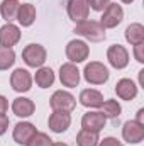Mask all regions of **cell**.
Wrapping results in <instances>:
<instances>
[{
    "instance_id": "cell-5",
    "label": "cell",
    "mask_w": 144,
    "mask_h": 146,
    "mask_svg": "<svg viewBox=\"0 0 144 146\" xmlns=\"http://www.w3.org/2000/svg\"><path fill=\"white\" fill-rule=\"evenodd\" d=\"M90 54V48L81 39H71L66 44V58L70 63H83Z\"/></svg>"
},
{
    "instance_id": "cell-22",
    "label": "cell",
    "mask_w": 144,
    "mask_h": 146,
    "mask_svg": "<svg viewBox=\"0 0 144 146\" xmlns=\"http://www.w3.org/2000/svg\"><path fill=\"white\" fill-rule=\"evenodd\" d=\"M19 0H2L0 3V14L7 22H12L14 19H17V12H19Z\"/></svg>"
},
{
    "instance_id": "cell-32",
    "label": "cell",
    "mask_w": 144,
    "mask_h": 146,
    "mask_svg": "<svg viewBox=\"0 0 144 146\" xmlns=\"http://www.w3.org/2000/svg\"><path fill=\"white\" fill-rule=\"evenodd\" d=\"M134 121L144 126V109H139V110H137V115H136V119H134Z\"/></svg>"
},
{
    "instance_id": "cell-19",
    "label": "cell",
    "mask_w": 144,
    "mask_h": 146,
    "mask_svg": "<svg viewBox=\"0 0 144 146\" xmlns=\"http://www.w3.org/2000/svg\"><path fill=\"white\" fill-rule=\"evenodd\" d=\"M17 21L22 27H29L32 26V22L36 21V7L31 3H22L19 5V12H17Z\"/></svg>"
},
{
    "instance_id": "cell-33",
    "label": "cell",
    "mask_w": 144,
    "mask_h": 146,
    "mask_svg": "<svg viewBox=\"0 0 144 146\" xmlns=\"http://www.w3.org/2000/svg\"><path fill=\"white\" fill-rule=\"evenodd\" d=\"M51 146H68L66 143H53Z\"/></svg>"
},
{
    "instance_id": "cell-4",
    "label": "cell",
    "mask_w": 144,
    "mask_h": 146,
    "mask_svg": "<svg viewBox=\"0 0 144 146\" xmlns=\"http://www.w3.org/2000/svg\"><path fill=\"white\" fill-rule=\"evenodd\" d=\"M49 106L53 110H59V112H71L76 107V99L73 97L70 92L65 90H56L51 99H49Z\"/></svg>"
},
{
    "instance_id": "cell-20",
    "label": "cell",
    "mask_w": 144,
    "mask_h": 146,
    "mask_svg": "<svg viewBox=\"0 0 144 146\" xmlns=\"http://www.w3.org/2000/svg\"><path fill=\"white\" fill-rule=\"evenodd\" d=\"M126 41L132 46L136 44H143L144 42V26L139 22H134L131 26H127L126 29Z\"/></svg>"
},
{
    "instance_id": "cell-14",
    "label": "cell",
    "mask_w": 144,
    "mask_h": 146,
    "mask_svg": "<svg viewBox=\"0 0 144 146\" xmlns=\"http://www.w3.org/2000/svg\"><path fill=\"white\" fill-rule=\"evenodd\" d=\"M37 133L36 126L32 122H17L12 133V138L17 145H27L31 141V138Z\"/></svg>"
},
{
    "instance_id": "cell-15",
    "label": "cell",
    "mask_w": 144,
    "mask_h": 146,
    "mask_svg": "<svg viewBox=\"0 0 144 146\" xmlns=\"http://www.w3.org/2000/svg\"><path fill=\"white\" fill-rule=\"evenodd\" d=\"M20 41V29L14 26L12 22H7L5 26L0 27V46L3 48H12Z\"/></svg>"
},
{
    "instance_id": "cell-21",
    "label": "cell",
    "mask_w": 144,
    "mask_h": 146,
    "mask_svg": "<svg viewBox=\"0 0 144 146\" xmlns=\"http://www.w3.org/2000/svg\"><path fill=\"white\" fill-rule=\"evenodd\" d=\"M32 80L36 82V85L39 88H49L54 83V72L51 68H48V66H41L36 72Z\"/></svg>"
},
{
    "instance_id": "cell-13",
    "label": "cell",
    "mask_w": 144,
    "mask_h": 146,
    "mask_svg": "<svg viewBox=\"0 0 144 146\" xmlns=\"http://www.w3.org/2000/svg\"><path fill=\"white\" fill-rule=\"evenodd\" d=\"M105 122H107V119L104 117V114L97 112V110L87 112L81 117V127L88 129V131H93V133H100L105 127Z\"/></svg>"
},
{
    "instance_id": "cell-26",
    "label": "cell",
    "mask_w": 144,
    "mask_h": 146,
    "mask_svg": "<svg viewBox=\"0 0 144 146\" xmlns=\"http://www.w3.org/2000/svg\"><path fill=\"white\" fill-rule=\"evenodd\" d=\"M51 145H53V139H51L46 133H39V131H37L26 146H51Z\"/></svg>"
},
{
    "instance_id": "cell-31",
    "label": "cell",
    "mask_w": 144,
    "mask_h": 146,
    "mask_svg": "<svg viewBox=\"0 0 144 146\" xmlns=\"http://www.w3.org/2000/svg\"><path fill=\"white\" fill-rule=\"evenodd\" d=\"M7 109H9V102L3 95H0V114H5Z\"/></svg>"
},
{
    "instance_id": "cell-34",
    "label": "cell",
    "mask_w": 144,
    "mask_h": 146,
    "mask_svg": "<svg viewBox=\"0 0 144 146\" xmlns=\"http://www.w3.org/2000/svg\"><path fill=\"white\" fill-rule=\"evenodd\" d=\"M120 2H122V3H132L134 0H120Z\"/></svg>"
},
{
    "instance_id": "cell-18",
    "label": "cell",
    "mask_w": 144,
    "mask_h": 146,
    "mask_svg": "<svg viewBox=\"0 0 144 146\" xmlns=\"http://www.w3.org/2000/svg\"><path fill=\"white\" fill-rule=\"evenodd\" d=\"M34 110H36L34 102L27 97H17L12 102V112L17 117H31L34 114Z\"/></svg>"
},
{
    "instance_id": "cell-1",
    "label": "cell",
    "mask_w": 144,
    "mask_h": 146,
    "mask_svg": "<svg viewBox=\"0 0 144 146\" xmlns=\"http://www.w3.org/2000/svg\"><path fill=\"white\" fill-rule=\"evenodd\" d=\"M76 36H81L88 41H104L105 39V29L104 26L98 22V21H83V22H78L75 26V31H73Z\"/></svg>"
},
{
    "instance_id": "cell-30",
    "label": "cell",
    "mask_w": 144,
    "mask_h": 146,
    "mask_svg": "<svg viewBox=\"0 0 144 146\" xmlns=\"http://www.w3.org/2000/svg\"><path fill=\"white\" fill-rule=\"evenodd\" d=\"M143 49H144V42L143 44H136L134 46V56L139 63H144V54H143Z\"/></svg>"
},
{
    "instance_id": "cell-28",
    "label": "cell",
    "mask_w": 144,
    "mask_h": 146,
    "mask_svg": "<svg viewBox=\"0 0 144 146\" xmlns=\"http://www.w3.org/2000/svg\"><path fill=\"white\" fill-rule=\"evenodd\" d=\"M97 146H124L117 138H112V136H108V138H104L102 141H98V145Z\"/></svg>"
},
{
    "instance_id": "cell-10",
    "label": "cell",
    "mask_w": 144,
    "mask_h": 146,
    "mask_svg": "<svg viewBox=\"0 0 144 146\" xmlns=\"http://www.w3.org/2000/svg\"><path fill=\"white\" fill-rule=\"evenodd\" d=\"M122 138L129 145H137L144 139V126L136 121H127L124 122L122 127Z\"/></svg>"
},
{
    "instance_id": "cell-17",
    "label": "cell",
    "mask_w": 144,
    "mask_h": 146,
    "mask_svg": "<svg viewBox=\"0 0 144 146\" xmlns=\"http://www.w3.org/2000/svg\"><path fill=\"white\" fill-rule=\"evenodd\" d=\"M80 104L87 109H98L104 104V95L95 88H85L80 94Z\"/></svg>"
},
{
    "instance_id": "cell-12",
    "label": "cell",
    "mask_w": 144,
    "mask_h": 146,
    "mask_svg": "<svg viewBox=\"0 0 144 146\" xmlns=\"http://www.w3.org/2000/svg\"><path fill=\"white\" fill-rule=\"evenodd\" d=\"M71 124V115L70 112H59V110H53V114L49 115L48 119V126L53 133L56 134H61L65 133Z\"/></svg>"
},
{
    "instance_id": "cell-3",
    "label": "cell",
    "mask_w": 144,
    "mask_h": 146,
    "mask_svg": "<svg viewBox=\"0 0 144 146\" xmlns=\"http://www.w3.org/2000/svg\"><path fill=\"white\" fill-rule=\"evenodd\" d=\"M46 56H48L46 48L41 46V44H34V42L27 44L22 51V60L31 68H41L46 61Z\"/></svg>"
},
{
    "instance_id": "cell-16",
    "label": "cell",
    "mask_w": 144,
    "mask_h": 146,
    "mask_svg": "<svg viewBox=\"0 0 144 146\" xmlns=\"http://www.w3.org/2000/svg\"><path fill=\"white\" fill-rule=\"evenodd\" d=\"M115 94L122 100H132L137 95V85L131 78H120L115 85Z\"/></svg>"
},
{
    "instance_id": "cell-24",
    "label": "cell",
    "mask_w": 144,
    "mask_h": 146,
    "mask_svg": "<svg viewBox=\"0 0 144 146\" xmlns=\"http://www.w3.org/2000/svg\"><path fill=\"white\" fill-rule=\"evenodd\" d=\"M100 112L104 114V117L105 119H117L119 115H120V112H122V107H120V104L117 102V100H114V99H110V100H105L102 106H100Z\"/></svg>"
},
{
    "instance_id": "cell-23",
    "label": "cell",
    "mask_w": 144,
    "mask_h": 146,
    "mask_svg": "<svg viewBox=\"0 0 144 146\" xmlns=\"http://www.w3.org/2000/svg\"><path fill=\"white\" fill-rule=\"evenodd\" d=\"M98 133H93V131H88V129H83L76 134V145L78 146H97L98 145Z\"/></svg>"
},
{
    "instance_id": "cell-29",
    "label": "cell",
    "mask_w": 144,
    "mask_h": 146,
    "mask_svg": "<svg viewBox=\"0 0 144 146\" xmlns=\"http://www.w3.org/2000/svg\"><path fill=\"white\" fill-rule=\"evenodd\" d=\"M9 124H10L9 117H7L5 114H0V136L7 133V129H9Z\"/></svg>"
},
{
    "instance_id": "cell-25",
    "label": "cell",
    "mask_w": 144,
    "mask_h": 146,
    "mask_svg": "<svg viewBox=\"0 0 144 146\" xmlns=\"http://www.w3.org/2000/svg\"><path fill=\"white\" fill-rule=\"evenodd\" d=\"M14 63H15V53H14V49L0 46V72L9 70Z\"/></svg>"
},
{
    "instance_id": "cell-6",
    "label": "cell",
    "mask_w": 144,
    "mask_h": 146,
    "mask_svg": "<svg viewBox=\"0 0 144 146\" xmlns=\"http://www.w3.org/2000/svg\"><path fill=\"white\" fill-rule=\"evenodd\" d=\"M124 19V10L120 5L117 3H108L102 14V19H100V24L104 26V29H114L117 27Z\"/></svg>"
},
{
    "instance_id": "cell-7",
    "label": "cell",
    "mask_w": 144,
    "mask_h": 146,
    "mask_svg": "<svg viewBox=\"0 0 144 146\" xmlns=\"http://www.w3.org/2000/svg\"><path fill=\"white\" fill-rule=\"evenodd\" d=\"M107 60L110 66H114L115 70H122L129 65V51L120 44H114L107 49Z\"/></svg>"
},
{
    "instance_id": "cell-11",
    "label": "cell",
    "mask_w": 144,
    "mask_h": 146,
    "mask_svg": "<svg viewBox=\"0 0 144 146\" xmlns=\"http://www.w3.org/2000/svg\"><path fill=\"white\" fill-rule=\"evenodd\" d=\"M59 82L63 83V87L68 88H75L80 83V70L76 68L75 63H65L59 68Z\"/></svg>"
},
{
    "instance_id": "cell-2",
    "label": "cell",
    "mask_w": 144,
    "mask_h": 146,
    "mask_svg": "<svg viewBox=\"0 0 144 146\" xmlns=\"http://www.w3.org/2000/svg\"><path fill=\"white\" fill-rule=\"evenodd\" d=\"M108 76H110L108 68L100 61H90V63H87V66L83 70V78L90 85H104L108 80Z\"/></svg>"
},
{
    "instance_id": "cell-8",
    "label": "cell",
    "mask_w": 144,
    "mask_h": 146,
    "mask_svg": "<svg viewBox=\"0 0 144 146\" xmlns=\"http://www.w3.org/2000/svg\"><path fill=\"white\" fill-rule=\"evenodd\" d=\"M10 85L19 94L29 92L31 87H32V76H31V73L27 72V70L17 68V70H14V73L10 75Z\"/></svg>"
},
{
    "instance_id": "cell-27",
    "label": "cell",
    "mask_w": 144,
    "mask_h": 146,
    "mask_svg": "<svg viewBox=\"0 0 144 146\" xmlns=\"http://www.w3.org/2000/svg\"><path fill=\"white\" fill-rule=\"evenodd\" d=\"M87 3H88V9L95 12H104L105 7L110 3V0H87Z\"/></svg>"
},
{
    "instance_id": "cell-9",
    "label": "cell",
    "mask_w": 144,
    "mask_h": 146,
    "mask_svg": "<svg viewBox=\"0 0 144 146\" xmlns=\"http://www.w3.org/2000/svg\"><path fill=\"white\" fill-rule=\"evenodd\" d=\"M66 10H68V17L71 19L73 22H76V24L87 21L88 14H90L87 0H68Z\"/></svg>"
}]
</instances>
